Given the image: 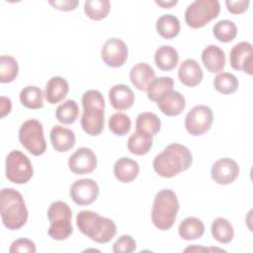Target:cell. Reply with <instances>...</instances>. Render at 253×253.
I'll return each instance as SVG.
<instances>
[{"instance_id":"4316f807","label":"cell","mask_w":253,"mask_h":253,"mask_svg":"<svg viewBox=\"0 0 253 253\" xmlns=\"http://www.w3.org/2000/svg\"><path fill=\"white\" fill-rule=\"evenodd\" d=\"M156 30L162 38L171 40L178 36L180 32V22L176 16L165 14L157 19Z\"/></svg>"},{"instance_id":"f1b7e54d","label":"cell","mask_w":253,"mask_h":253,"mask_svg":"<svg viewBox=\"0 0 253 253\" xmlns=\"http://www.w3.org/2000/svg\"><path fill=\"white\" fill-rule=\"evenodd\" d=\"M212 237L222 244L231 242L234 236V230L232 224L224 217H216L211 226Z\"/></svg>"},{"instance_id":"2e32d148","label":"cell","mask_w":253,"mask_h":253,"mask_svg":"<svg viewBox=\"0 0 253 253\" xmlns=\"http://www.w3.org/2000/svg\"><path fill=\"white\" fill-rule=\"evenodd\" d=\"M178 77L185 86L195 87L203 80V70L195 59L188 58L181 63L178 70Z\"/></svg>"},{"instance_id":"1f68e13d","label":"cell","mask_w":253,"mask_h":253,"mask_svg":"<svg viewBox=\"0 0 253 253\" xmlns=\"http://www.w3.org/2000/svg\"><path fill=\"white\" fill-rule=\"evenodd\" d=\"M79 107L77 103L72 100H66L64 103L60 104L55 111V117L57 121L63 125H71L75 123L78 118Z\"/></svg>"},{"instance_id":"836d02e7","label":"cell","mask_w":253,"mask_h":253,"mask_svg":"<svg viewBox=\"0 0 253 253\" xmlns=\"http://www.w3.org/2000/svg\"><path fill=\"white\" fill-rule=\"evenodd\" d=\"M212 32L217 41L221 42H230L237 35V27L230 20H220L213 26Z\"/></svg>"},{"instance_id":"484cf974","label":"cell","mask_w":253,"mask_h":253,"mask_svg":"<svg viewBox=\"0 0 253 253\" xmlns=\"http://www.w3.org/2000/svg\"><path fill=\"white\" fill-rule=\"evenodd\" d=\"M153 136L147 132L136 130L127 140V148L135 155H145L152 147Z\"/></svg>"},{"instance_id":"cb8c5ba5","label":"cell","mask_w":253,"mask_h":253,"mask_svg":"<svg viewBox=\"0 0 253 253\" xmlns=\"http://www.w3.org/2000/svg\"><path fill=\"white\" fill-rule=\"evenodd\" d=\"M154 61L159 69L163 71H170L177 66L179 55L173 46L161 45L154 53Z\"/></svg>"},{"instance_id":"60d3db41","label":"cell","mask_w":253,"mask_h":253,"mask_svg":"<svg viewBox=\"0 0 253 253\" xmlns=\"http://www.w3.org/2000/svg\"><path fill=\"white\" fill-rule=\"evenodd\" d=\"M48 3L57 10L72 11L77 7L79 2L77 0H55V1H49Z\"/></svg>"},{"instance_id":"d590c367","label":"cell","mask_w":253,"mask_h":253,"mask_svg":"<svg viewBox=\"0 0 253 253\" xmlns=\"http://www.w3.org/2000/svg\"><path fill=\"white\" fill-rule=\"evenodd\" d=\"M213 86L221 94H232L238 88V79L232 73L220 72L214 77Z\"/></svg>"},{"instance_id":"f35d334b","label":"cell","mask_w":253,"mask_h":253,"mask_svg":"<svg viewBox=\"0 0 253 253\" xmlns=\"http://www.w3.org/2000/svg\"><path fill=\"white\" fill-rule=\"evenodd\" d=\"M37 251L35 242L28 238H19L13 241V243L10 246L9 252L15 253V252H29V253H35Z\"/></svg>"},{"instance_id":"52a82bcc","label":"cell","mask_w":253,"mask_h":253,"mask_svg":"<svg viewBox=\"0 0 253 253\" xmlns=\"http://www.w3.org/2000/svg\"><path fill=\"white\" fill-rule=\"evenodd\" d=\"M220 6L217 0H196L185 11V22L193 29L206 26L219 14Z\"/></svg>"},{"instance_id":"d4e9b609","label":"cell","mask_w":253,"mask_h":253,"mask_svg":"<svg viewBox=\"0 0 253 253\" xmlns=\"http://www.w3.org/2000/svg\"><path fill=\"white\" fill-rule=\"evenodd\" d=\"M205 232L203 221L195 216L184 218L178 227V233L184 240H195L201 238Z\"/></svg>"},{"instance_id":"9a60e30c","label":"cell","mask_w":253,"mask_h":253,"mask_svg":"<svg viewBox=\"0 0 253 253\" xmlns=\"http://www.w3.org/2000/svg\"><path fill=\"white\" fill-rule=\"evenodd\" d=\"M211 179L219 185H228L239 175V166L231 158L223 157L216 160L211 170Z\"/></svg>"},{"instance_id":"603a6c76","label":"cell","mask_w":253,"mask_h":253,"mask_svg":"<svg viewBox=\"0 0 253 253\" xmlns=\"http://www.w3.org/2000/svg\"><path fill=\"white\" fill-rule=\"evenodd\" d=\"M68 91V82L60 76H53L47 81L45 85L44 97L47 103L56 104L67 96Z\"/></svg>"},{"instance_id":"ffe728a7","label":"cell","mask_w":253,"mask_h":253,"mask_svg":"<svg viewBox=\"0 0 253 253\" xmlns=\"http://www.w3.org/2000/svg\"><path fill=\"white\" fill-rule=\"evenodd\" d=\"M156 103L160 111L168 117L180 115L186 107V100L184 96L177 91L169 92L160 98Z\"/></svg>"},{"instance_id":"f546056e","label":"cell","mask_w":253,"mask_h":253,"mask_svg":"<svg viewBox=\"0 0 253 253\" xmlns=\"http://www.w3.org/2000/svg\"><path fill=\"white\" fill-rule=\"evenodd\" d=\"M20 101L28 109H41L43 107V92L37 86H27L20 92Z\"/></svg>"},{"instance_id":"30bf717a","label":"cell","mask_w":253,"mask_h":253,"mask_svg":"<svg viewBox=\"0 0 253 253\" xmlns=\"http://www.w3.org/2000/svg\"><path fill=\"white\" fill-rule=\"evenodd\" d=\"M212 122L213 113L211 109L206 105H197L186 115L185 127L194 136L202 135L211 128Z\"/></svg>"},{"instance_id":"b9f144b4","label":"cell","mask_w":253,"mask_h":253,"mask_svg":"<svg viewBox=\"0 0 253 253\" xmlns=\"http://www.w3.org/2000/svg\"><path fill=\"white\" fill-rule=\"evenodd\" d=\"M12 109V103L9 98L1 97V117L4 118L7 114L11 112Z\"/></svg>"},{"instance_id":"ac0fdd59","label":"cell","mask_w":253,"mask_h":253,"mask_svg":"<svg viewBox=\"0 0 253 253\" xmlns=\"http://www.w3.org/2000/svg\"><path fill=\"white\" fill-rule=\"evenodd\" d=\"M49 138L52 147L58 152H66L75 144V134L73 130L59 125L51 128Z\"/></svg>"},{"instance_id":"9c48e42d","label":"cell","mask_w":253,"mask_h":253,"mask_svg":"<svg viewBox=\"0 0 253 253\" xmlns=\"http://www.w3.org/2000/svg\"><path fill=\"white\" fill-rule=\"evenodd\" d=\"M5 174L7 179L14 184H25L33 177L34 169L26 154L13 150L6 157Z\"/></svg>"},{"instance_id":"74e56055","label":"cell","mask_w":253,"mask_h":253,"mask_svg":"<svg viewBox=\"0 0 253 253\" xmlns=\"http://www.w3.org/2000/svg\"><path fill=\"white\" fill-rule=\"evenodd\" d=\"M136 249L135 240L127 234L120 236L113 244V251L115 253H131Z\"/></svg>"},{"instance_id":"7bdbcfd3","label":"cell","mask_w":253,"mask_h":253,"mask_svg":"<svg viewBox=\"0 0 253 253\" xmlns=\"http://www.w3.org/2000/svg\"><path fill=\"white\" fill-rule=\"evenodd\" d=\"M177 0H174V1H155V3L163 8H166V9H169L171 8L172 6L176 5L177 4Z\"/></svg>"},{"instance_id":"ba28073f","label":"cell","mask_w":253,"mask_h":253,"mask_svg":"<svg viewBox=\"0 0 253 253\" xmlns=\"http://www.w3.org/2000/svg\"><path fill=\"white\" fill-rule=\"evenodd\" d=\"M19 140L35 156L43 154L46 149L42 125L36 119H30L22 124L19 129Z\"/></svg>"},{"instance_id":"7a4b0ae2","label":"cell","mask_w":253,"mask_h":253,"mask_svg":"<svg viewBox=\"0 0 253 253\" xmlns=\"http://www.w3.org/2000/svg\"><path fill=\"white\" fill-rule=\"evenodd\" d=\"M78 229L91 240L103 244L109 242L117 233L115 222L92 211H81L76 215Z\"/></svg>"},{"instance_id":"d6a6232c","label":"cell","mask_w":253,"mask_h":253,"mask_svg":"<svg viewBox=\"0 0 253 253\" xmlns=\"http://www.w3.org/2000/svg\"><path fill=\"white\" fill-rule=\"evenodd\" d=\"M110 2L108 0H87L84 3V12L88 18L94 21L105 19L110 12Z\"/></svg>"},{"instance_id":"277c9868","label":"cell","mask_w":253,"mask_h":253,"mask_svg":"<svg viewBox=\"0 0 253 253\" xmlns=\"http://www.w3.org/2000/svg\"><path fill=\"white\" fill-rule=\"evenodd\" d=\"M0 212L4 226L17 230L25 225L28 210L21 193L12 188H3L0 192Z\"/></svg>"},{"instance_id":"4fadbf2b","label":"cell","mask_w":253,"mask_h":253,"mask_svg":"<svg viewBox=\"0 0 253 253\" xmlns=\"http://www.w3.org/2000/svg\"><path fill=\"white\" fill-rule=\"evenodd\" d=\"M68 167L76 175L89 174L97 167L96 154L88 147H80L69 157Z\"/></svg>"},{"instance_id":"83f0119b","label":"cell","mask_w":253,"mask_h":253,"mask_svg":"<svg viewBox=\"0 0 253 253\" xmlns=\"http://www.w3.org/2000/svg\"><path fill=\"white\" fill-rule=\"evenodd\" d=\"M174 80L169 76H161L154 78L147 88V97L153 102H157L160 98L173 91Z\"/></svg>"},{"instance_id":"e0dca14e","label":"cell","mask_w":253,"mask_h":253,"mask_svg":"<svg viewBox=\"0 0 253 253\" xmlns=\"http://www.w3.org/2000/svg\"><path fill=\"white\" fill-rule=\"evenodd\" d=\"M109 100L112 107L119 111L129 109L134 103L132 90L125 84H116L109 91Z\"/></svg>"},{"instance_id":"7402d4cb","label":"cell","mask_w":253,"mask_h":253,"mask_svg":"<svg viewBox=\"0 0 253 253\" xmlns=\"http://www.w3.org/2000/svg\"><path fill=\"white\" fill-rule=\"evenodd\" d=\"M139 173V165L135 160L128 157L118 159L114 165L115 177L122 183L132 182Z\"/></svg>"},{"instance_id":"d6986e66","label":"cell","mask_w":253,"mask_h":253,"mask_svg":"<svg viewBox=\"0 0 253 253\" xmlns=\"http://www.w3.org/2000/svg\"><path fill=\"white\" fill-rule=\"evenodd\" d=\"M202 61L208 71L218 73L225 66V53L215 44H210L202 52Z\"/></svg>"},{"instance_id":"4dcf8cb0","label":"cell","mask_w":253,"mask_h":253,"mask_svg":"<svg viewBox=\"0 0 253 253\" xmlns=\"http://www.w3.org/2000/svg\"><path fill=\"white\" fill-rule=\"evenodd\" d=\"M135 128L136 130L144 131L154 136L161 128V121L154 113L144 112L136 117Z\"/></svg>"},{"instance_id":"3957f363","label":"cell","mask_w":253,"mask_h":253,"mask_svg":"<svg viewBox=\"0 0 253 253\" xmlns=\"http://www.w3.org/2000/svg\"><path fill=\"white\" fill-rule=\"evenodd\" d=\"M83 114L80 120L83 130L92 136L99 135L105 125V100L98 90H88L82 96Z\"/></svg>"},{"instance_id":"8fae6325","label":"cell","mask_w":253,"mask_h":253,"mask_svg":"<svg viewBox=\"0 0 253 253\" xmlns=\"http://www.w3.org/2000/svg\"><path fill=\"white\" fill-rule=\"evenodd\" d=\"M127 46L124 41L118 38L109 39L103 45L101 56L103 61L110 67H121L127 58Z\"/></svg>"},{"instance_id":"8d00e7d4","label":"cell","mask_w":253,"mask_h":253,"mask_svg":"<svg viewBox=\"0 0 253 253\" xmlns=\"http://www.w3.org/2000/svg\"><path fill=\"white\" fill-rule=\"evenodd\" d=\"M108 126L113 133L123 136L130 130L131 121L127 115L124 113H116L110 117Z\"/></svg>"},{"instance_id":"8992f818","label":"cell","mask_w":253,"mask_h":253,"mask_svg":"<svg viewBox=\"0 0 253 253\" xmlns=\"http://www.w3.org/2000/svg\"><path fill=\"white\" fill-rule=\"evenodd\" d=\"M72 211L69 206L62 202H53L47 210V218L49 220L48 235L54 240H65L73 232L71 224Z\"/></svg>"},{"instance_id":"44dd1931","label":"cell","mask_w":253,"mask_h":253,"mask_svg":"<svg viewBox=\"0 0 253 253\" xmlns=\"http://www.w3.org/2000/svg\"><path fill=\"white\" fill-rule=\"evenodd\" d=\"M154 78V70L145 62H139L133 65L129 71V79L132 85L140 91H146Z\"/></svg>"},{"instance_id":"7c38bea8","label":"cell","mask_w":253,"mask_h":253,"mask_svg":"<svg viewBox=\"0 0 253 253\" xmlns=\"http://www.w3.org/2000/svg\"><path fill=\"white\" fill-rule=\"evenodd\" d=\"M99 195V186L93 179H80L70 187V197L78 206H88L96 201Z\"/></svg>"},{"instance_id":"5b68a950","label":"cell","mask_w":253,"mask_h":253,"mask_svg":"<svg viewBox=\"0 0 253 253\" xmlns=\"http://www.w3.org/2000/svg\"><path fill=\"white\" fill-rule=\"evenodd\" d=\"M180 205L174 191L163 189L154 198L151 210V221L160 230L170 229L176 220Z\"/></svg>"},{"instance_id":"6da1fadb","label":"cell","mask_w":253,"mask_h":253,"mask_svg":"<svg viewBox=\"0 0 253 253\" xmlns=\"http://www.w3.org/2000/svg\"><path fill=\"white\" fill-rule=\"evenodd\" d=\"M193 163L192 152L183 144L171 143L155 156L153 169L163 178H172L186 171Z\"/></svg>"},{"instance_id":"e575fe53","label":"cell","mask_w":253,"mask_h":253,"mask_svg":"<svg viewBox=\"0 0 253 253\" xmlns=\"http://www.w3.org/2000/svg\"><path fill=\"white\" fill-rule=\"evenodd\" d=\"M19 73L17 60L10 55H1L0 57V82L9 83L16 79Z\"/></svg>"},{"instance_id":"5bb4252c","label":"cell","mask_w":253,"mask_h":253,"mask_svg":"<svg viewBox=\"0 0 253 253\" xmlns=\"http://www.w3.org/2000/svg\"><path fill=\"white\" fill-rule=\"evenodd\" d=\"M253 51L252 44L248 42H241L235 44L229 53V63L234 70L246 72L252 75Z\"/></svg>"},{"instance_id":"ab89813d","label":"cell","mask_w":253,"mask_h":253,"mask_svg":"<svg viewBox=\"0 0 253 253\" xmlns=\"http://www.w3.org/2000/svg\"><path fill=\"white\" fill-rule=\"evenodd\" d=\"M249 0H238V1H232V0H226L225 5L227 10L232 14H242L244 13L249 6Z\"/></svg>"}]
</instances>
